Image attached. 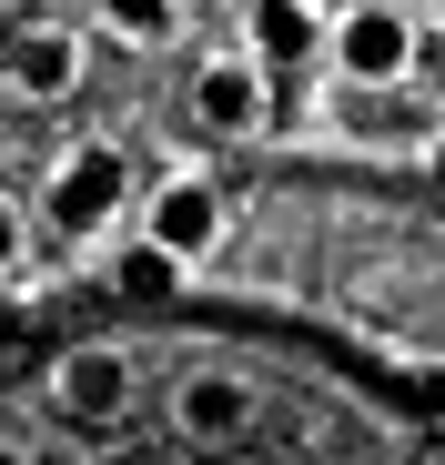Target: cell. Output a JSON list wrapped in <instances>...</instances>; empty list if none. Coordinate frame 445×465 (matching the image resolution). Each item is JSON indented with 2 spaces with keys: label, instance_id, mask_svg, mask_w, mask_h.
<instances>
[{
  "label": "cell",
  "instance_id": "cell-10",
  "mask_svg": "<svg viewBox=\"0 0 445 465\" xmlns=\"http://www.w3.org/2000/svg\"><path fill=\"white\" fill-rule=\"evenodd\" d=\"M102 283H112V293H132V303H163V293H183V263H173L163 243H142V232H132V243L102 263Z\"/></svg>",
  "mask_w": 445,
  "mask_h": 465
},
{
  "label": "cell",
  "instance_id": "cell-4",
  "mask_svg": "<svg viewBox=\"0 0 445 465\" xmlns=\"http://www.w3.org/2000/svg\"><path fill=\"white\" fill-rule=\"evenodd\" d=\"M183 102H193V122H203L213 142H253V132L273 122V71H263L253 51H203Z\"/></svg>",
  "mask_w": 445,
  "mask_h": 465
},
{
  "label": "cell",
  "instance_id": "cell-11",
  "mask_svg": "<svg viewBox=\"0 0 445 465\" xmlns=\"http://www.w3.org/2000/svg\"><path fill=\"white\" fill-rule=\"evenodd\" d=\"M21 273H31V203L0 193V283H21Z\"/></svg>",
  "mask_w": 445,
  "mask_h": 465
},
{
  "label": "cell",
  "instance_id": "cell-1",
  "mask_svg": "<svg viewBox=\"0 0 445 465\" xmlns=\"http://www.w3.org/2000/svg\"><path fill=\"white\" fill-rule=\"evenodd\" d=\"M324 61L344 92H405L415 82V21L405 0H344L334 31H324Z\"/></svg>",
  "mask_w": 445,
  "mask_h": 465
},
{
  "label": "cell",
  "instance_id": "cell-6",
  "mask_svg": "<svg viewBox=\"0 0 445 465\" xmlns=\"http://www.w3.org/2000/svg\"><path fill=\"white\" fill-rule=\"evenodd\" d=\"M51 405H61L71 425H122V415H132V364H122L112 344H71V354L51 364Z\"/></svg>",
  "mask_w": 445,
  "mask_h": 465
},
{
  "label": "cell",
  "instance_id": "cell-7",
  "mask_svg": "<svg viewBox=\"0 0 445 465\" xmlns=\"http://www.w3.org/2000/svg\"><path fill=\"white\" fill-rule=\"evenodd\" d=\"M173 425H183V445H233L253 425V384L243 374H183L173 384Z\"/></svg>",
  "mask_w": 445,
  "mask_h": 465
},
{
  "label": "cell",
  "instance_id": "cell-5",
  "mask_svg": "<svg viewBox=\"0 0 445 465\" xmlns=\"http://www.w3.org/2000/svg\"><path fill=\"white\" fill-rule=\"evenodd\" d=\"M0 82H11V102H71L92 82V41L82 31H61V21H31V31H11V51H0Z\"/></svg>",
  "mask_w": 445,
  "mask_h": 465
},
{
  "label": "cell",
  "instance_id": "cell-12",
  "mask_svg": "<svg viewBox=\"0 0 445 465\" xmlns=\"http://www.w3.org/2000/svg\"><path fill=\"white\" fill-rule=\"evenodd\" d=\"M11 344H31V293L0 283V354H11Z\"/></svg>",
  "mask_w": 445,
  "mask_h": 465
},
{
  "label": "cell",
  "instance_id": "cell-3",
  "mask_svg": "<svg viewBox=\"0 0 445 465\" xmlns=\"http://www.w3.org/2000/svg\"><path fill=\"white\" fill-rule=\"evenodd\" d=\"M222 232H233V193H222L213 173H193V163H183V173H163L153 193H142V243H163L183 273L222 253Z\"/></svg>",
  "mask_w": 445,
  "mask_h": 465
},
{
  "label": "cell",
  "instance_id": "cell-2",
  "mask_svg": "<svg viewBox=\"0 0 445 465\" xmlns=\"http://www.w3.org/2000/svg\"><path fill=\"white\" fill-rule=\"evenodd\" d=\"M41 213L71 232V243H92L112 213H142V193H132V152H122V142H71L61 163H51Z\"/></svg>",
  "mask_w": 445,
  "mask_h": 465
},
{
  "label": "cell",
  "instance_id": "cell-8",
  "mask_svg": "<svg viewBox=\"0 0 445 465\" xmlns=\"http://www.w3.org/2000/svg\"><path fill=\"white\" fill-rule=\"evenodd\" d=\"M324 31H334V11H314V0H253V11H243V51H253L263 71H273V61H314Z\"/></svg>",
  "mask_w": 445,
  "mask_h": 465
},
{
  "label": "cell",
  "instance_id": "cell-9",
  "mask_svg": "<svg viewBox=\"0 0 445 465\" xmlns=\"http://www.w3.org/2000/svg\"><path fill=\"white\" fill-rule=\"evenodd\" d=\"M183 0H92V31L102 41H122V51H173L183 41Z\"/></svg>",
  "mask_w": 445,
  "mask_h": 465
},
{
  "label": "cell",
  "instance_id": "cell-13",
  "mask_svg": "<svg viewBox=\"0 0 445 465\" xmlns=\"http://www.w3.org/2000/svg\"><path fill=\"white\" fill-rule=\"evenodd\" d=\"M0 465H41V455H31V445H0Z\"/></svg>",
  "mask_w": 445,
  "mask_h": 465
}]
</instances>
